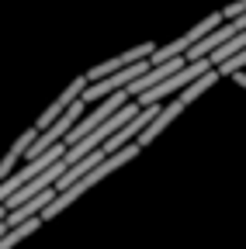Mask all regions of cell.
Listing matches in <instances>:
<instances>
[{
    "label": "cell",
    "mask_w": 246,
    "mask_h": 249,
    "mask_svg": "<svg viewBox=\"0 0 246 249\" xmlns=\"http://www.w3.org/2000/svg\"><path fill=\"white\" fill-rule=\"evenodd\" d=\"M135 152H139V145H125V149H118V152L104 156V160H101V163H97L94 170H90V173H83V177H80V180H76L73 187H66V191H59V194H56V197L49 201V208H45V211H42L38 218H42V222H49V218H56L59 211H66V208H70V204H73L76 197H83V194L90 191V187H97V183H101V180H104L108 173H114L118 166H125L129 160H135Z\"/></svg>",
    "instance_id": "cell-1"
},
{
    "label": "cell",
    "mask_w": 246,
    "mask_h": 249,
    "mask_svg": "<svg viewBox=\"0 0 246 249\" xmlns=\"http://www.w3.org/2000/svg\"><path fill=\"white\" fill-rule=\"evenodd\" d=\"M226 18L219 14V11H215V14H208L205 21H198L194 28H188V31H184V35L180 38H173V42H167V45H160L156 52H152L149 55V66H156V62H167V59H177V55H184V52H188V49H194L205 35H208V31H215V28H219Z\"/></svg>",
    "instance_id": "cell-2"
},
{
    "label": "cell",
    "mask_w": 246,
    "mask_h": 249,
    "mask_svg": "<svg viewBox=\"0 0 246 249\" xmlns=\"http://www.w3.org/2000/svg\"><path fill=\"white\" fill-rule=\"evenodd\" d=\"M152 52H156V45H152V42H142V45H135V49H129V52H118L114 59L101 62V66H94V70H87L83 76H87L90 83H97V80H104V76H111V73H118V70H125V66H135V62L149 59Z\"/></svg>",
    "instance_id": "cell-3"
},
{
    "label": "cell",
    "mask_w": 246,
    "mask_h": 249,
    "mask_svg": "<svg viewBox=\"0 0 246 249\" xmlns=\"http://www.w3.org/2000/svg\"><path fill=\"white\" fill-rule=\"evenodd\" d=\"M83 90H87V76H76V80H73V83H70L63 93H59V97H56V101H52L45 111H42V118L35 121V128H38V132H42V128H49V124H52L59 114H63V111H66L73 101H80V97H83Z\"/></svg>",
    "instance_id": "cell-4"
},
{
    "label": "cell",
    "mask_w": 246,
    "mask_h": 249,
    "mask_svg": "<svg viewBox=\"0 0 246 249\" xmlns=\"http://www.w3.org/2000/svg\"><path fill=\"white\" fill-rule=\"evenodd\" d=\"M184 114V104L180 101H170V104H160V111H156V118H152L149 124H146V128H142V135L135 139V145L139 149H146L152 139H156V135H163L167 128H170V121H177Z\"/></svg>",
    "instance_id": "cell-5"
},
{
    "label": "cell",
    "mask_w": 246,
    "mask_h": 249,
    "mask_svg": "<svg viewBox=\"0 0 246 249\" xmlns=\"http://www.w3.org/2000/svg\"><path fill=\"white\" fill-rule=\"evenodd\" d=\"M35 135H38V128H35V124H32V128H28V132H21V139L7 149V156H4V160H0V180H7L11 173H14V166L24 160V152L28 149H32V142H35Z\"/></svg>",
    "instance_id": "cell-6"
},
{
    "label": "cell",
    "mask_w": 246,
    "mask_h": 249,
    "mask_svg": "<svg viewBox=\"0 0 246 249\" xmlns=\"http://www.w3.org/2000/svg\"><path fill=\"white\" fill-rule=\"evenodd\" d=\"M219 80H222V76H219V70H208L205 76H198L194 83H188V87H184L177 101H180L184 107H188V104H194V101L201 97V93H205V90H211V87H215V83H219Z\"/></svg>",
    "instance_id": "cell-7"
},
{
    "label": "cell",
    "mask_w": 246,
    "mask_h": 249,
    "mask_svg": "<svg viewBox=\"0 0 246 249\" xmlns=\"http://www.w3.org/2000/svg\"><path fill=\"white\" fill-rule=\"evenodd\" d=\"M243 11H246V0H236V4H229V7H222L219 14H222L226 21H232V18H239Z\"/></svg>",
    "instance_id": "cell-8"
},
{
    "label": "cell",
    "mask_w": 246,
    "mask_h": 249,
    "mask_svg": "<svg viewBox=\"0 0 246 249\" xmlns=\"http://www.w3.org/2000/svg\"><path fill=\"white\" fill-rule=\"evenodd\" d=\"M232 80H236V83H239V87L246 90V70H239V73H232Z\"/></svg>",
    "instance_id": "cell-9"
}]
</instances>
